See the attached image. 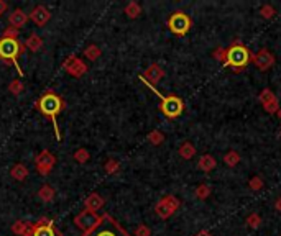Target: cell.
<instances>
[{
  "label": "cell",
  "mask_w": 281,
  "mask_h": 236,
  "mask_svg": "<svg viewBox=\"0 0 281 236\" xmlns=\"http://www.w3.org/2000/svg\"><path fill=\"white\" fill-rule=\"evenodd\" d=\"M81 236H133L122 226L110 213L101 215L99 223L89 230L87 233H82Z\"/></svg>",
  "instance_id": "obj_5"
},
{
  "label": "cell",
  "mask_w": 281,
  "mask_h": 236,
  "mask_svg": "<svg viewBox=\"0 0 281 236\" xmlns=\"http://www.w3.org/2000/svg\"><path fill=\"white\" fill-rule=\"evenodd\" d=\"M165 75H166L165 69H163L158 63H153V64H150L147 69H145V72L142 74V77L150 84V86L154 87L158 82H161V79L165 77Z\"/></svg>",
  "instance_id": "obj_14"
},
{
  "label": "cell",
  "mask_w": 281,
  "mask_h": 236,
  "mask_svg": "<svg viewBox=\"0 0 281 236\" xmlns=\"http://www.w3.org/2000/svg\"><path fill=\"white\" fill-rule=\"evenodd\" d=\"M179 207H181V200L178 199V197L165 195L154 205V213L160 216L161 220H168L170 216L176 213V210H179Z\"/></svg>",
  "instance_id": "obj_7"
},
{
  "label": "cell",
  "mask_w": 281,
  "mask_h": 236,
  "mask_svg": "<svg viewBox=\"0 0 281 236\" xmlns=\"http://www.w3.org/2000/svg\"><path fill=\"white\" fill-rule=\"evenodd\" d=\"M99 220H101V215H97L96 212L82 210L81 213H77V216L74 218V225H76L82 233H87L89 230H92L94 226L99 223Z\"/></svg>",
  "instance_id": "obj_10"
},
{
  "label": "cell",
  "mask_w": 281,
  "mask_h": 236,
  "mask_svg": "<svg viewBox=\"0 0 281 236\" xmlns=\"http://www.w3.org/2000/svg\"><path fill=\"white\" fill-rule=\"evenodd\" d=\"M166 26L173 35L176 36H186L189 30L193 28V18H191L187 13H184L182 10H176L173 12L170 18L166 22Z\"/></svg>",
  "instance_id": "obj_6"
},
{
  "label": "cell",
  "mask_w": 281,
  "mask_h": 236,
  "mask_svg": "<svg viewBox=\"0 0 281 236\" xmlns=\"http://www.w3.org/2000/svg\"><path fill=\"white\" fill-rule=\"evenodd\" d=\"M74 161L79 163V164H84V163H87L89 161V158H91V154H89V151L87 149H84V148H79L76 153H74Z\"/></svg>",
  "instance_id": "obj_33"
},
{
  "label": "cell",
  "mask_w": 281,
  "mask_h": 236,
  "mask_svg": "<svg viewBox=\"0 0 281 236\" xmlns=\"http://www.w3.org/2000/svg\"><path fill=\"white\" fill-rule=\"evenodd\" d=\"M51 13L45 5H36L33 10L30 12V20L38 26H45L50 22Z\"/></svg>",
  "instance_id": "obj_15"
},
{
  "label": "cell",
  "mask_w": 281,
  "mask_h": 236,
  "mask_svg": "<svg viewBox=\"0 0 281 236\" xmlns=\"http://www.w3.org/2000/svg\"><path fill=\"white\" fill-rule=\"evenodd\" d=\"M54 166H56V156L48 149H43L35 158V167L40 176H48Z\"/></svg>",
  "instance_id": "obj_9"
},
{
  "label": "cell",
  "mask_w": 281,
  "mask_h": 236,
  "mask_svg": "<svg viewBox=\"0 0 281 236\" xmlns=\"http://www.w3.org/2000/svg\"><path fill=\"white\" fill-rule=\"evenodd\" d=\"M212 58L214 59H217L219 63H224L226 61V48H222V46H219V48H215L214 51H212Z\"/></svg>",
  "instance_id": "obj_36"
},
{
  "label": "cell",
  "mask_w": 281,
  "mask_h": 236,
  "mask_svg": "<svg viewBox=\"0 0 281 236\" xmlns=\"http://www.w3.org/2000/svg\"><path fill=\"white\" fill-rule=\"evenodd\" d=\"M275 210L278 212V213H281V197H278V199L275 200Z\"/></svg>",
  "instance_id": "obj_38"
},
{
  "label": "cell",
  "mask_w": 281,
  "mask_h": 236,
  "mask_svg": "<svg viewBox=\"0 0 281 236\" xmlns=\"http://www.w3.org/2000/svg\"><path fill=\"white\" fill-rule=\"evenodd\" d=\"M196 153H198V149H196V146L191 143V141H184V143H181V146L178 148V154H179L184 161L193 159L196 156Z\"/></svg>",
  "instance_id": "obj_19"
},
{
  "label": "cell",
  "mask_w": 281,
  "mask_h": 236,
  "mask_svg": "<svg viewBox=\"0 0 281 236\" xmlns=\"http://www.w3.org/2000/svg\"><path fill=\"white\" fill-rule=\"evenodd\" d=\"M25 48L33 51V53H38V51L43 48V38L38 36L36 33H31L25 41Z\"/></svg>",
  "instance_id": "obj_20"
},
{
  "label": "cell",
  "mask_w": 281,
  "mask_h": 236,
  "mask_svg": "<svg viewBox=\"0 0 281 236\" xmlns=\"http://www.w3.org/2000/svg\"><path fill=\"white\" fill-rule=\"evenodd\" d=\"M38 197L41 200L45 202V204H50V202H53L54 200V197H56V190L53 187L50 186V184H45V186H41L40 187V190H38Z\"/></svg>",
  "instance_id": "obj_21"
},
{
  "label": "cell",
  "mask_w": 281,
  "mask_h": 236,
  "mask_svg": "<svg viewBox=\"0 0 281 236\" xmlns=\"http://www.w3.org/2000/svg\"><path fill=\"white\" fill-rule=\"evenodd\" d=\"M101 54H102V51H101V48H99L97 45H91V46H87V48L84 49V56H86L89 61L99 59Z\"/></svg>",
  "instance_id": "obj_27"
},
{
  "label": "cell",
  "mask_w": 281,
  "mask_h": 236,
  "mask_svg": "<svg viewBox=\"0 0 281 236\" xmlns=\"http://www.w3.org/2000/svg\"><path fill=\"white\" fill-rule=\"evenodd\" d=\"M215 166H217V161H215V158L212 154H203L199 158V161H198V167L205 174L212 172L215 169Z\"/></svg>",
  "instance_id": "obj_18"
},
{
  "label": "cell",
  "mask_w": 281,
  "mask_h": 236,
  "mask_svg": "<svg viewBox=\"0 0 281 236\" xmlns=\"http://www.w3.org/2000/svg\"><path fill=\"white\" fill-rule=\"evenodd\" d=\"M210 193H212V189H210V187L207 186V184H199V186L196 187V190H194L196 199H199V200L209 199Z\"/></svg>",
  "instance_id": "obj_26"
},
{
  "label": "cell",
  "mask_w": 281,
  "mask_h": 236,
  "mask_svg": "<svg viewBox=\"0 0 281 236\" xmlns=\"http://www.w3.org/2000/svg\"><path fill=\"white\" fill-rule=\"evenodd\" d=\"M280 136H281V131H280Z\"/></svg>",
  "instance_id": "obj_41"
},
{
  "label": "cell",
  "mask_w": 281,
  "mask_h": 236,
  "mask_svg": "<svg viewBox=\"0 0 281 236\" xmlns=\"http://www.w3.org/2000/svg\"><path fill=\"white\" fill-rule=\"evenodd\" d=\"M104 205H105V199L102 195H99L97 192L89 193V195L86 197V200H84V207H86V210L96 212V213H97V210H101Z\"/></svg>",
  "instance_id": "obj_17"
},
{
  "label": "cell",
  "mask_w": 281,
  "mask_h": 236,
  "mask_svg": "<svg viewBox=\"0 0 281 236\" xmlns=\"http://www.w3.org/2000/svg\"><path fill=\"white\" fill-rule=\"evenodd\" d=\"M28 17L25 12L22 10V8H15L10 15H8V23H10V26L13 28V30H20V28H23L26 25V22H28Z\"/></svg>",
  "instance_id": "obj_16"
},
{
  "label": "cell",
  "mask_w": 281,
  "mask_h": 236,
  "mask_svg": "<svg viewBox=\"0 0 281 236\" xmlns=\"http://www.w3.org/2000/svg\"><path fill=\"white\" fill-rule=\"evenodd\" d=\"M104 169H105V172L109 174V176H112V174H117L119 172V169H120V163L117 161V159H107V163L104 164Z\"/></svg>",
  "instance_id": "obj_31"
},
{
  "label": "cell",
  "mask_w": 281,
  "mask_h": 236,
  "mask_svg": "<svg viewBox=\"0 0 281 236\" xmlns=\"http://www.w3.org/2000/svg\"><path fill=\"white\" fill-rule=\"evenodd\" d=\"M248 187L252 189V190H255V192H258L261 190V189L265 187V182H263V179H261L260 176H254L248 181Z\"/></svg>",
  "instance_id": "obj_34"
},
{
  "label": "cell",
  "mask_w": 281,
  "mask_h": 236,
  "mask_svg": "<svg viewBox=\"0 0 281 236\" xmlns=\"http://www.w3.org/2000/svg\"><path fill=\"white\" fill-rule=\"evenodd\" d=\"M240 154L237 153L235 149H230L229 153H226L224 154V163H226V166H229V167H235V166H238V163H240Z\"/></svg>",
  "instance_id": "obj_25"
},
{
  "label": "cell",
  "mask_w": 281,
  "mask_h": 236,
  "mask_svg": "<svg viewBox=\"0 0 281 236\" xmlns=\"http://www.w3.org/2000/svg\"><path fill=\"white\" fill-rule=\"evenodd\" d=\"M125 15H127L128 18H132V20H135V18H138L140 15H142V5H140L138 2H128L127 5H125Z\"/></svg>",
  "instance_id": "obj_23"
},
{
  "label": "cell",
  "mask_w": 281,
  "mask_h": 236,
  "mask_svg": "<svg viewBox=\"0 0 281 236\" xmlns=\"http://www.w3.org/2000/svg\"><path fill=\"white\" fill-rule=\"evenodd\" d=\"M26 236H63V233L54 226L53 220L43 216L36 223H31V228Z\"/></svg>",
  "instance_id": "obj_8"
},
{
  "label": "cell",
  "mask_w": 281,
  "mask_h": 236,
  "mask_svg": "<svg viewBox=\"0 0 281 236\" xmlns=\"http://www.w3.org/2000/svg\"><path fill=\"white\" fill-rule=\"evenodd\" d=\"M7 8H8V5H7V2H3V0H0V17L3 15V13L7 12Z\"/></svg>",
  "instance_id": "obj_37"
},
{
  "label": "cell",
  "mask_w": 281,
  "mask_h": 236,
  "mask_svg": "<svg viewBox=\"0 0 281 236\" xmlns=\"http://www.w3.org/2000/svg\"><path fill=\"white\" fill-rule=\"evenodd\" d=\"M252 61H254V53L240 40H233L230 46L226 48V61L222 63V66L229 68L232 72L240 74L248 68Z\"/></svg>",
  "instance_id": "obj_3"
},
{
  "label": "cell",
  "mask_w": 281,
  "mask_h": 236,
  "mask_svg": "<svg viewBox=\"0 0 281 236\" xmlns=\"http://www.w3.org/2000/svg\"><path fill=\"white\" fill-rule=\"evenodd\" d=\"M64 107H66L64 100L54 91H51V89L50 91H45L35 102L36 110H38L41 115H45L46 118H50L51 120L56 140L58 141L61 140V131H59V126H58V115L64 110Z\"/></svg>",
  "instance_id": "obj_2"
},
{
  "label": "cell",
  "mask_w": 281,
  "mask_h": 236,
  "mask_svg": "<svg viewBox=\"0 0 281 236\" xmlns=\"http://www.w3.org/2000/svg\"><path fill=\"white\" fill-rule=\"evenodd\" d=\"M276 117L280 118V121H281V107H280V110H278V113H276Z\"/></svg>",
  "instance_id": "obj_40"
},
{
  "label": "cell",
  "mask_w": 281,
  "mask_h": 236,
  "mask_svg": "<svg viewBox=\"0 0 281 236\" xmlns=\"http://www.w3.org/2000/svg\"><path fill=\"white\" fill-rule=\"evenodd\" d=\"M194 236H212V233H210L209 230H201V231H198Z\"/></svg>",
  "instance_id": "obj_39"
},
{
  "label": "cell",
  "mask_w": 281,
  "mask_h": 236,
  "mask_svg": "<svg viewBox=\"0 0 281 236\" xmlns=\"http://www.w3.org/2000/svg\"><path fill=\"white\" fill-rule=\"evenodd\" d=\"M245 223L248 225V228H252V230L260 228V226H261V216H260V213H256V212L250 213V215L247 216Z\"/></svg>",
  "instance_id": "obj_28"
},
{
  "label": "cell",
  "mask_w": 281,
  "mask_h": 236,
  "mask_svg": "<svg viewBox=\"0 0 281 236\" xmlns=\"http://www.w3.org/2000/svg\"><path fill=\"white\" fill-rule=\"evenodd\" d=\"M23 89H25V86H23V82L20 79H13V81L8 84V92H12L13 95H20L23 92Z\"/></svg>",
  "instance_id": "obj_32"
},
{
  "label": "cell",
  "mask_w": 281,
  "mask_h": 236,
  "mask_svg": "<svg viewBox=\"0 0 281 236\" xmlns=\"http://www.w3.org/2000/svg\"><path fill=\"white\" fill-rule=\"evenodd\" d=\"M138 79L145 84V86H147V87L150 89V91H152V92L154 94V95H156V97L161 100L160 112L168 118V120H176V118L179 117L182 112H184V102H182L178 95H175V94H170V95H163L161 92H158V91H156V87L150 86V84H148L147 81H145L142 75H138Z\"/></svg>",
  "instance_id": "obj_4"
},
{
  "label": "cell",
  "mask_w": 281,
  "mask_h": 236,
  "mask_svg": "<svg viewBox=\"0 0 281 236\" xmlns=\"http://www.w3.org/2000/svg\"><path fill=\"white\" fill-rule=\"evenodd\" d=\"M252 63L255 64V68L258 71H261V72H266V71H270L275 66L276 58L273 56L271 51H268L266 48H261L254 54V61H252Z\"/></svg>",
  "instance_id": "obj_12"
},
{
  "label": "cell",
  "mask_w": 281,
  "mask_h": 236,
  "mask_svg": "<svg viewBox=\"0 0 281 236\" xmlns=\"http://www.w3.org/2000/svg\"><path fill=\"white\" fill-rule=\"evenodd\" d=\"M63 69L66 71V72L69 75H73V77H82L84 74L87 72V66L86 63L81 59V58H77V56H68L66 59H64V63H63Z\"/></svg>",
  "instance_id": "obj_11"
},
{
  "label": "cell",
  "mask_w": 281,
  "mask_h": 236,
  "mask_svg": "<svg viewBox=\"0 0 281 236\" xmlns=\"http://www.w3.org/2000/svg\"><path fill=\"white\" fill-rule=\"evenodd\" d=\"M148 141L153 146H160V144H163V141H165V135H163L160 130H153V131H150Z\"/></svg>",
  "instance_id": "obj_29"
},
{
  "label": "cell",
  "mask_w": 281,
  "mask_h": 236,
  "mask_svg": "<svg viewBox=\"0 0 281 236\" xmlns=\"http://www.w3.org/2000/svg\"><path fill=\"white\" fill-rule=\"evenodd\" d=\"M260 15L265 18V20H271L275 15H276V10L273 5H270V3H263V5L260 7Z\"/></svg>",
  "instance_id": "obj_30"
},
{
  "label": "cell",
  "mask_w": 281,
  "mask_h": 236,
  "mask_svg": "<svg viewBox=\"0 0 281 236\" xmlns=\"http://www.w3.org/2000/svg\"><path fill=\"white\" fill-rule=\"evenodd\" d=\"M31 228V223L30 221H23V220H17L15 223L12 225V233L17 235V236H26L28 231Z\"/></svg>",
  "instance_id": "obj_22"
},
{
  "label": "cell",
  "mask_w": 281,
  "mask_h": 236,
  "mask_svg": "<svg viewBox=\"0 0 281 236\" xmlns=\"http://www.w3.org/2000/svg\"><path fill=\"white\" fill-rule=\"evenodd\" d=\"M258 100H260L261 107H263L265 112L271 113V115L278 113V110H280V102H278V98H276V95L273 94V91H271V89H263V91L260 92V95H258Z\"/></svg>",
  "instance_id": "obj_13"
},
{
  "label": "cell",
  "mask_w": 281,
  "mask_h": 236,
  "mask_svg": "<svg viewBox=\"0 0 281 236\" xmlns=\"http://www.w3.org/2000/svg\"><path fill=\"white\" fill-rule=\"evenodd\" d=\"M25 51V45L20 43L18 40V31L8 26L3 35L0 36V61H3L8 66H13L20 77L25 75V71L18 64V56Z\"/></svg>",
  "instance_id": "obj_1"
},
{
  "label": "cell",
  "mask_w": 281,
  "mask_h": 236,
  "mask_svg": "<svg viewBox=\"0 0 281 236\" xmlns=\"http://www.w3.org/2000/svg\"><path fill=\"white\" fill-rule=\"evenodd\" d=\"M10 176L15 179V181H25L28 177V167L25 164H15V166L10 169Z\"/></svg>",
  "instance_id": "obj_24"
},
{
  "label": "cell",
  "mask_w": 281,
  "mask_h": 236,
  "mask_svg": "<svg viewBox=\"0 0 281 236\" xmlns=\"http://www.w3.org/2000/svg\"><path fill=\"white\" fill-rule=\"evenodd\" d=\"M133 236H152V230H150V226L142 223V225H138L137 228H135Z\"/></svg>",
  "instance_id": "obj_35"
}]
</instances>
